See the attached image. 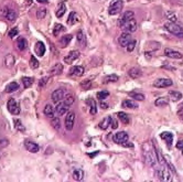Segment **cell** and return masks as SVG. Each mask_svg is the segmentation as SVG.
Wrapping results in <instances>:
<instances>
[{"instance_id": "cell-1", "label": "cell", "mask_w": 183, "mask_h": 182, "mask_svg": "<svg viewBox=\"0 0 183 182\" xmlns=\"http://www.w3.org/2000/svg\"><path fill=\"white\" fill-rule=\"evenodd\" d=\"M164 27H166V29L170 32V33L177 35L178 38H183V28L179 26V24H177L175 22L169 21V22H167L164 24Z\"/></svg>"}, {"instance_id": "cell-2", "label": "cell", "mask_w": 183, "mask_h": 182, "mask_svg": "<svg viewBox=\"0 0 183 182\" xmlns=\"http://www.w3.org/2000/svg\"><path fill=\"white\" fill-rule=\"evenodd\" d=\"M122 7H124V2H122V0H114V1H112V2L109 5V8H108V13H109L110 16L118 14V13L122 10Z\"/></svg>"}, {"instance_id": "cell-3", "label": "cell", "mask_w": 183, "mask_h": 182, "mask_svg": "<svg viewBox=\"0 0 183 182\" xmlns=\"http://www.w3.org/2000/svg\"><path fill=\"white\" fill-rule=\"evenodd\" d=\"M121 29H124L126 32H129V33H131V32H135L137 30V21H136L135 18H131V19L127 20L125 22L122 23L121 26H120Z\"/></svg>"}, {"instance_id": "cell-4", "label": "cell", "mask_w": 183, "mask_h": 182, "mask_svg": "<svg viewBox=\"0 0 183 182\" xmlns=\"http://www.w3.org/2000/svg\"><path fill=\"white\" fill-rule=\"evenodd\" d=\"M65 95H66V90L65 88H58V90H55L54 92L52 93L51 95L52 102L55 103V104L60 103L65 97Z\"/></svg>"}, {"instance_id": "cell-5", "label": "cell", "mask_w": 183, "mask_h": 182, "mask_svg": "<svg viewBox=\"0 0 183 182\" xmlns=\"http://www.w3.org/2000/svg\"><path fill=\"white\" fill-rule=\"evenodd\" d=\"M7 107H8V110H9L12 115H19L21 109H20V106L18 105V103L14 98H10L8 101V104H7Z\"/></svg>"}, {"instance_id": "cell-6", "label": "cell", "mask_w": 183, "mask_h": 182, "mask_svg": "<svg viewBox=\"0 0 183 182\" xmlns=\"http://www.w3.org/2000/svg\"><path fill=\"white\" fill-rule=\"evenodd\" d=\"M157 173L159 179H160L161 181H171V180H172L170 172H169V170L167 169L166 166H162L161 168L157 169Z\"/></svg>"}, {"instance_id": "cell-7", "label": "cell", "mask_w": 183, "mask_h": 182, "mask_svg": "<svg viewBox=\"0 0 183 182\" xmlns=\"http://www.w3.org/2000/svg\"><path fill=\"white\" fill-rule=\"evenodd\" d=\"M173 84L172 80L170 78H158L153 82V86L157 88H163V87H169Z\"/></svg>"}, {"instance_id": "cell-8", "label": "cell", "mask_w": 183, "mask_h": 182, "mask_svg": "<svg viewBox=\"0 0 183 182\" xmlns=\"http://www.w3.org/2000/svg\"><path fill=\"white\" fill-rule=\"evenodd\" d=\"M74 124H75V113H68L65 117V128L68 131H71L74 127Z\"/></svg>"}, {"instance_id": "cell-9", "label": "cell", "mask_w": 183, "mask_h": 182, "mask_svg": "<svg viewBox=\"0 0 183 182\" xmlns=\"http://www.w3.org/2000/svg\"><path fill=\"white\" fill-rule=\"evenodd\" d=\"M128 134L126 133V131H119V133H117V134H115V136H114V141H115L116 144H119V145H122L124 142H126V141L128 140Z\"/></svg>"}, {"instance_id": "cell-10", "label": "cell", "mask_w": 183, "mask_h": 182, "mask_svg": "<svg viewBox=\"0 0 183 182\" xmlns=\"http://www.w3.org/2000/svg\"><path fill=\"white\" fill-rule=\"evenodd\" d=\"M130 40H131V35H130V33H129V32H122L121 34L119 35L118 43H119V45H120V46H122V48H126V46H127V44L130 42Z\"/></svg>"}, {"instance_id": "cell-11", "label": "cell", "mask_w": 183, "mask_h": 182, "mask_svg": "<svg viewBox=\"0 0 183 182\" xmlns=\"http://www.w3.org/2000/svg\"><path fill=\"white\" fill-rule=\"evenodd\" d=\"M80 51H77V50H75V51H71L64 58V62L66 64H72L74 61L77 60V59L80 58Z\"/></svg>"}, {"instance_id": "cell-12", "label": "cell", "mask_w": 183, "mask_h": 182, "mask_svg": "<svg viewBox=\"0 0 183 182\" xmlns=\"http://www.w3.org/2000/svg\"><path fill=\"white\" fill-rule=\"evenodd\" d=\"M68 113V106L65 105V103H58L55 107V114L58 116H63Z\"/></svg>"}, {"instance_id": "cell-13", "label": "cell", "mask_w": 183, "mask_h": 182, "mask_svg": "<svg viewBox=\"0 0 183 182\" xmlns=\"http://www.w3.org/2000/svg\"><path fill=\"white\" fill-rule=\"evenodd\" d=\"M24 147H26L27 150L30 151V152H32V153H36L40 150L39 145H36V142H33V141H30L29 139H27V140L24 141Z\"/></svg>"}, {"instance_id": "cell-14", "label": "cell", "mask_w": 183, "mask_h": 182, "mask_svg": "<svg viewBox=\"0 0 183 182\" xmlns=\"http://www.w3.org/2000/svg\"><path fill=\"white\" fill-rule=\"evenodd\" d=\"M164 55H166V56H168V58H170V59H177V60H179V59H182V56H183L180 52L174 51V50H172V49H169V48L164 49Z\"/></svg>"}, {"instance_id": "cell-15", "label": "cell", "mask_w": 183, "mask_h": 182, "mask_svg": "<svg viewBox=\"0 0 183 182\" xmlns=\"http://www.w3.org/2000/svg\"><path fill=\"white\" fill-rule=\"evenodd\" d=\"M3 14H5V17L7 18V20H9L11 22H13V21L17 19V16H18L14 10L9 9V8H5V9H3Z\"/></svg>"}, {"instance_id": "cell-16", "label": "cell", "mask_w": 183, "mask_h": 182, "mask_svg": "<svg viewBox=\"0 0 183 182\" xmlns=\"http://www.w3.org/2000/svg\"><path fill=\"white\" fill-rule=\"evenodd\" d=\"M144 153H145V157H146V161H147L150 166H156L157 164V157L154 156L153 152H149L148 150H145L144 151Z\"/></svg>"}, {"instance_id": "cell-17", "label": "cell", "mask_w": 183, "mask_h": 182, "mask_svg": "<svg viewBox=\"0 0 183 182\" xmlns=\"http://www.w3.org/2000/svg\"><path fill=\"white\" fill-rule=\"evenodd\" d=\"M84 72H85V70H84L83 66H73L70 69V72H68V74L70 75H72V76H82L84 74Z\"/></svg>"}, {"instance_id": "cell-18", "label": "cell", "mask_w": 183, "mask_h": 182, "mask_svg": "<svg viewBox=\"0 0 183 182\" xmlns=\"http://www.w3.org/2000/svg\"><path fill=\"white\" fill-rule=\"evenodd\" d=\"M161 139H163L166 142H167L168 147L172 146V141H173V135L172 133H169V131H164L162 134H160Z\"/></svg>"}, {"instance_id": "cell-19", "label": "cell", "mask_w": 183, "mask_h": 182, "mask_svg": "<svg viewBox=\"0 0 183 182\" xmlns=\"http://www.w3.org/2000/svg\"><path fill=\"white\" fill-rule=\"evenodd\" d=\"M72 176H73V179L75 181H82L84 179V171L82 169H76L73 170V173H72Z\"/></svg>"}, {"instance_id": "cell-20", "label": "cell", "mask_w": 183, "mask_h": 182, "mask_svg": "<svg viewBox=\"0 0 183 182\" xmlns=\"http://www.w3.org/2000/svg\"><path fill=\"white\" fill-rule=\"evenodd\" d=\"M34 50H36V53L39 56H43L45 53V45L43 44V42H36V46H34Z\"/></svg>"}, {"instance_id": "cell-21", "label": "cell", "mask_w": 183, "mask_h": 182, "mask_svg": "<svg viewBox=\"0 0 183 182\" xmlns=\"http://www.w3.org/2000/svg\"><path fill=\"white\" fill-rule=\"evenodd\" d=\"M86 103L88 104V106H90V114H92V115H96L97 105H96L95 99H94V98H88L86 101Z\"/></svg>"}, {"instance_id": "cell-22", "label": "cell", "mask_w": 183, "mask_h": 182, "mask_svg": "<svg viewBox=\"0 0 183 182\" xmlns=\"http://www.w3.org/2000/svg\"><path fill=\"white\" fill-rule=\"evenodd\" d=\"M65 11H66V6H65L64 2H60L58 6V9L55 11V14H56V18H62L64 16Z\"/></svg>"}, {"instance_id": "cell-23", "label": "cell", "mask_w": 183, "mask_h": 182, "mask_svg": "<svg viewBox=\"0 0 183 182\" xmlns=\"http://www.w3.org/2000/svg\"><path fill=\"white\" fill-rule=\"evenodd\" d=\"M77 42H78V44L82 45V46H86V43H87V40H86V35L84 34L83 31H78L77 32Z\"/></svg>"}, {"instance_id": "cell-24", "label": "cell", "mask_w": 183, "mask_h": 182, "mask_svg": "<svg viewBox=\"0 0 183 182\" xmlns=\"http://www.w3.org/2000/svg\"><path fill=\"white\" fill-rule=\"evenodd\" d=\"M17 48L19 49L20 51H24L28 48V41L24 38H19L17 40Z\"/></svg>"}, {"instance_id": "cell-25", "label": "cell", "mask_w": 183, "mask_h": 182, "mask_svg": "<svg viewBox=\"0 0 183 182\" xmlns=\"http://www.w3.org/2000/svg\"><path fill=\"white\" fill-rule=\"evenodd\" d=\"M43 113H44V115H46L48 117H53L55 114V109L53 108V106L51 105V104H46L44 107V109H43Z\"/></svg>"}, {"instance_id": "cell-26", "label": "cell", "mask_w": 183, "mask_h": 182, "mask_svg": "<svg viewBox=\"0 0 183 182\" xmlns=\"http://www.w3.org/2000/svg\"><path fill=\"white\" fill-rule=\"evenodd\" d=\"M129 76L131 77V78H139V77L141 76V71L139 70V69H137V67H132V69H130L128 72Z\"/></svg>"}, {"instance_id": "cell-27", "label": "cell", "mask_w": 183, "mask_h": 182, "mask_svg": "<svg viewBox=\"0 0 183 182\" xmlns=\"http://www.w3.org/2000/svg\"><path fill=\"white\" fill-rule=\"evenodd\" d=\"M131 18H135V13L132 12V11H127V12H125L122 14L121 18H120V20H119V26H121L125 21L131 19Z\"/></svg>"}, {"instance_id": "cell-28", "label": "cell", "mask_w": 183, "mask_h": 182, "mask_svg": "<svg viewBox=\"0 0 183 182\" xmlns=\"http://www.w3.org/2000/svg\"><path fill=\"white\" fill-rule=\"evenodd\" d=\"M170 102V99L168 97H159V98L156 99L154 102V105L158 106V107H161V106H167Z\"/></svg>"}, {"instance_id": "cell-29", "label": "cell", "mask_w": 183, "mask_h": 182, "mask_svg": "<svg viewBox=\"0 0 183 182\" xmlns=\"http://www.w3.org/2000/svg\"><path fill=\"white\" fill-rule=\"evenodd\" d=\"M78 21V16H77L76 12H71L70 13V16H68V26H73V24H75V23Z\"/></svg>"}, {"instance_id": "cell-30", "label": "cell", "mask_w": 183, "mask_h": 182, "mask_svg": "<svg viewBox=\"0 0 183 182\" xmlns=\"http://www.w3.org/2000/svg\"><path fill=\"white\" fill-rule=\"evenodd\" d=\"M112 117H105V118L103 119V120L99 123V127L100 129H103V130H106L107 128L109 127L110 123H112Z\"/></svg>"}, {"instance_id": "cell-31", "label": "cell", "mask_w": 183, "mask_h": 182, "mask_svg": "<svg viewBox=\"0 0 183 182\" xmlns=\"http://www.w3.org/2000/svg\"><path fill=\"white\" fill-rule=\"evenodd\" d=\"M122 107H125V108H138V105H137V103H135L134 101H130V99H126L122 102Z\"/></svg>"}, {"instance_id": "cell-32", "label": "cell", "mask_w": 183, "mask_h": 182, "mask_svg": "<svg viewBox=\"0 0 183 182\" xmlns=\"http://www.w3.org/2000/svg\"><path fill=\"white\" fill-rule=\"evenodd\" d=\"M19 88V84L17 83V82H11L10 84H8L6 86V93H12V92H16L18 91Z\"/></svg>"}, {"instance_id": "cell-33", "label": "cell", "mask_w": 183, "mask_h": 182, "mask_svg": "<svg viewBox=\"0 0 183 182\" xmlns=\"http://www.w3.org/2000/svg\"><path fill=\"white\" fill-rule=\"evenodd\" d=\"M14 56L12 54H8L6 55V58H5V64H6L7 67H11L14 65Z\"/></svg>"}, {"instance_id": "cell-34", "label": "cell", "mask_w": 183, "mask_h": 182, "mask_svg": "<svg viewBox=\"0 0 183 182\" xmlns=\"http://www.w3.org/2000/svg\"><path fill=\"white\" fill-rule=\"evenodd\" d=\"M71 40H72V34L63 35V37L60 39V43H61L62 46H66V45H68V43H70Z\"/></svg>"}, {"instance_id": "cell-35", "label": "cell", "mask_w": 183, "mask_h": 182, "mask_svg": "<svg viewBox=\"0 0 183 182\" xmlns=\"http://www.w3.org/2000/svg\"><path fill=\"white\" fill-rule=\"evenodd\" d=\"M13 123H14V127H16L17 130L21 131V133H24V131H26V128H24V126L22 125V123H21L20 119L14 118L13 119Z\"/></svg>"}, {"instance_id": "cell-36", "label": "cell", "mask_w": 183, "mask_h": 182, "mask_svg": "<svg viewBox=\"0 0 183 182\" xmlns=\"http://www.w3.org/2000/svg\"><path fill=\"white\" fill-rule=\"evenodd\" d=\"M117 117H118V118L121 120L122 124H125V125L129 124V117H128V115H127L126 113L119 112L118 114H117Z\"/></svg>"}, {"instance_id": "cell-37", "label": "cell", "mask_w": 183, "mask_h": 182, "mask_svg": "<svg viewBox=\"0 0 183 182\" xmlns=\"http://www.w3.org/2000/svg\"><path fill=\"white\" fill-rule=\"evenodd\" d=\"M62 71H63V66H62L61 64L58 63L51 69V74L52 75H58V74L62 73Z\"/></svg>"}, {"instance_id": "cell-38", "label": "cell", "mask_w": 183, "mask_h": 182, "mask_svg": "<svg viewBox=\"0 0 183 182\" xmlns=\"http://www.w3.org/2000/svg\"><path fill=\"white\" fill-rule=\"evenodd\" d=\"M129 96L130 97H132L134 99H136V101H145V95L144 94H141V93H136V92H131V93H129Z\"/></svg>"}, {"instance_id": "cell-39", "label": "cell", "mask_w": 183, "mask_h": 182, "mask_svg": "<svg viewBox=\"0 0 183 182\" xmlns=\"http://www.w3.org/2000/svg\"><path fill=\"white\" fill-rule=\"evenodd\" d=\"M169 95L171 96V99L173 101V102H178V101H180L182 98V94L180 92H174V91H171L169 92Z\"/></svg>"}, {"instance_id": "cell-40", "label": "cell", "mask_w": 183, "mask_h": 182, "mask_svg": "<svg viewBox=\"0 0 183 182\" xmlns=\"http://www.w3.org/2000/svg\"><path fill=\"white\" fill-rule=\"evenodd\" d=\"M65 28L62 24H60V23H58V24H55L54 26V29H53V35H58L60 33H61L62 31H64Z\"/></svg>"}, {"instance_id": "cell-41", "label": "cell", "mask_w": 183, "mask_h": 182, "mask_svg": "<svg viewBox=\"0 0 183 182\" xmlns=\"http://www.w3.org/2000/svg\"><path fill=\"white\" fill-rule=\"evenodd\" d=\"M22 83L26 88H29L33 84V78L32 77H22Z\"/></svg>"}, {"instance_id": "cell-42", "label": "cell", "mask_w": 183, "mask_h": 182, "mask_svg": "<svg viewBox=\"0 0 183 182\" xmlns=\"http://www.w3.org/2000/svg\"><path fill=\"white\" fill-rule=\"evenodd\" d=\"M119 80V77L116 74H112L109 76H106L104 78V83H112V82H117Z\"/></svg>"}, {"instance_id": "cell-43", "label": "cell", "mask_w": 183, "mask_h": 182, "mask_svg": "<svg viewBox=\"0 0 183 182\" xmlns=\"http://www.w3.org/2000/svg\"><path fill=\"white\" fill-rule=\"evenodd\" d=\"M64 103H65V105H68V107L70 106H72L74 104V101H75V98H74V96L72 95V94H68V96H65L64 97Z\"/></svg>"}, {"instance_id": "cell-44", "label": "cell", "mask_w": 183, "mask_h": 182, "mask_svg": "<svg viewBox=\"0 0 183 182\" xmlns=\"http://www.w3.org/2000/svg\"><path fill=\"white\" fill-rule=\"evenodd\" d=\"M46 13H48V11H46L45 8H40V9L36 11V18H38V19H44Z\"/></svg>"}, {"instance_id": "cell-45", "label": "cell", "mask_w": 183, "mask_h": 182, "mask_svg": "<svg viewBox=\"0 0 183 182\" xmlns=\"http://www.w3.org/2000/svg\"><path fill=\"white\" fill-rule=\"evenodd\" d=\"M51 125H52V127L54 128V129L58 130V129H60V127H61V121H60V119H58V118L54 117V118L51 120Z\"/></svg>"}, {"instance_id": "cell-46", "label": "cell", "mask_w": 183, "mask_h": 182, "mask_svg": "<svg viewBox=\"0 0 183 182\" xmlns=\"http://www.w3.org/2000/svg\"><path fill=\"white\" fill-rule=\"evenodd\" d=\"M39 65H40V63H39V61L36 59V56H31L30 58V66L32 67V69H38Z\"/></svg>"}, {"instance_id": "cell-47", "label": "cell", "mask_w": 183, "mask_h": 182, "mask_svg": "<svg viewBox=\"0 0 183 182\" xmlns=\"http://www.w3.org/2000/svg\"><path fill=\"white\" fill-rule=\"evenodd\" d=\"M108 96H109V93L107 92V91H103V92L97 93V97H98L99 101H104V99L107 98Z\"/></svg>"}, {"instance_id": "cell-48", "label": "cell", "mask_w": 183, "mask_h": 182, "mask_svg": "<svg viewBox=\"0 0 183 182\" xmlns=\"http://www.w3.org/2000/svg\"><path fill=\"white\" fill-rule=\"evenodd\" d=\"M136 46V40H130V42H129L128 44H127V51L128 52H132L134 51V49H135Z\"/></svg>"}, {"instance_id": "cell-49", "label": "cell", "mask_w": 183, "mask_h": 182, "mask_svg": "<svg viewBox=\"0 0 183 182\" xmlns=\"http://www.w3.org/2000/svg\"><path fill=\"white\" fill-rule=\"evenodd\" d=\"M90 84H92V81H90V78H87V80L83 81L80 85H82V87H83L84 90H88V88L90 87Z\"/></svg>"}, {"instance_id": "cell-50", "label": "cell", "mask_w": 183, "mask_h": 182, "mask_svg": "<svg viewBox=\"0 0 183 182\" xmlns=\"http://www.w3.org/2000/svg\"><path fill=\"white\" fill-rule=\"evenodd\" d=\"M18 28H13L12 30H10V32H9V37L11 39L12 38H14V37H16V35H18Z\"/></svg>"}, {"instance_id": "cell-51", "label": "cell", "mask_w": 183, "mask_h": 182, "mask_svg": "<svg viewBox=\"0 0 183 182\" xmlns=\"http://www.w3.org/2000/svg\"><path fill=\"white\" fill-rule=\"evenodd\" d=\"M49 82V77H43V78H41V81H40V83H39V86L43 87L45 85V83H48Z\"/></svg>"}, {"instance_id": "cell-52", "label": "cell", "mask_w": 183, "mask_h": 182, "mask_svg": "<svg viewBox=\"0 0 183 182\" xmlns=\"http://www.w3.org/2000/svg\"><path fill=\"white\" fill-rule=\"evenodd\" d=\"M178 116H179L181 119H183V104L180 106V108L178 110Z\"/></svg>"}, {"instance_id": "cell-53", "label": "cell", "mask_w": 183, "mask_h": 182, "mask_svg": "<svg viewBox=\"0 0 183 182\" xmlns=\"http://www.w3.org/2000/svg\"><path fill=\"white\" fill-rule=\"evenodd\" d=\"M177 148H178V149H181V150H183V140H179V141H178Z\"/></svg>"}, {"instance_id": "cell-54", "label": "cell", "mask_w": 183, "mask_h": 182, "mask_svg": "<svg viewBox=\"0 0 183 182\" xmlns=\"http://www.w3.org/2000/svg\"><path fill=\"white\" fill-rule=\"evenodd\" d=\"M122 146H124V147H132V144H129L128 140H127L126 142H124V144H122Z\"/></svg>"}, {"instance_id": "cell-55", "label": "cell", "mask_w": 183, "mask_h": 182, "mask_svg": "<svg viewBox=\"0 0 183 182\" xmlns=\"http://www.w3.org/2000/svg\"><path fill=\"white\" fill-rule=\"evenodd\" d=\"M112 127L114 128V129H116V128H117V126H118V125H117V123H116V121H114V120H112Z\"/></svg>"}, {"instance_id": "cell-56", "label": "cell", "mask_w": 183, "mask_h": 182, "mask_svg": "<svg viewBox=\"0 0 183 182\" xmlns=\"http://www.w3.org/2000/svg\"><path fill=\"white\" fill-rule=\"evenodd\" d=\"M100 106H102L104 109H106L107 107H108V105H107V104H105V103H100Z\"/></svg>"}, {"instance_id": "cell-57", "label": "cell", "mask_w": 183, "mask_h": 182, "mask_svg": "<svg viewBox=\"0 0 183 182\" xmlns=\"http://www.w3.org/2000/svg\"><path fill=\"white\" fill-rule=\"evenodd\" d=\"M40 3H49V0H36Z\"/></svg>"}]
</instances>
